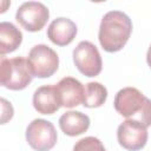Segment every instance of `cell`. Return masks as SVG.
Returning a JSON list of instances; mask_svg holds the SVG:
<instances>
[{"label":"cell","instance_id":"obj_1","mask_svg":"<svg viewBox=\"0 0 151 151\" xmlns=\"http://www.w3.org/2000/svg\"><path fill=\"white\" fill-rule=\"evenodd\" d=\"M131 33L132 21L129 15L120 11H110L100 21L98 39L104 51L113 53L126 45Z\"/></svg>","mask_w":151,"mask_h":151},{"label":"cell","instance_id":"obj_2","mask_svg":"<svg viewBox=\"0 0 151 151\" xmlns=\"http://www.w3.org/2000/svg\"><path fill=\"white\" fill-rule=\"evenodd\" d=\"M32 73L24 57L6 58L1 55L0 58V81L1 85L12 91L24 90L32 81Z\"/></svg>","mask_w":151,"mask_h":151},{"label":"cell","instance_id":"obj_3","mask_svg":"<svg viewBox=\"0 0 151 151\" xmlns=\"http://www.w3.org/2000/svg\"><path fill=\"white\" fill-rule=\"evenodd\" d=\"M27 63L33 77L48 78L57 72L59 67V57L57 52L47 45L38 44L31 48Z\"/></svg>","mask_w":151,"mask_h":151},{"label":"cell","instance_id":"obj_4","mask_svg":"<svg viewBox=\"0 0 151 151\" xmlns=\"http://www.w3.org/2000/svg\"><path fill=\"white\" fill-rule=\"evenodd\" d=\"M26 140L35 151H50L58 140L54 125L45 119L32 120L26 129Z\"/></svg>","mask_w":151,"mask_h":151},{"label":"cell","instance_id":"obj_5","mask_svg":"<svg viewBox=\"0 0 151 151\" xmlns=\"http://www.w3.org/2000/svg\"><path fill=\"white\" fill-rule=\"evenodd\" d=\"M73 63L78 71L86 77H96L101 72L103 60L94 44L84 40L73 50Z\"/></svg>","mask_w":151,"mask_h":151},{"label":"cell","instance_id":"obj_6","mask_svg":"<svg viewBox=\"0 0 151 151\" xmlns=\"http://www.w3.org/2000/svg\"><path fill=\"white\" fill-rule=\"evenodd\" d=\"M48 18V8L39 1H26L19 6L15 13V20L28 32H38L44 28Z\"/></svg>","mask_w":151,"mask_h":151},{"label":"cell","instance_id":"obj_7","mask_svg":"<svg viewBox=\"0 0 151 151\" xmlns=\"http://www.w3.org/2000/svg\"><path fill=\"white\" fill-rule=\"evenodd\" d=\"M146 100L147 97H145L138 88L124 87L117 92L113 106L120 116L127 119L131 118L137 120L145 106Z\"/></svg>","mask_w":151,"mask_h":151},{"label":"cell","instance_id":"obj_8","mask_svg":"<svg viewBox=\"0 0 151 151\" xmlns=\"http://www.w3.org/2000/svg\"><path fill=\"white\" fill-rule=\"evenodd\" d=\"M147 130L140 122L134 119L124 120L117 130V139L122 147L127 151H139L147 142Z\"/></svg>","mask_w":151,"mask_h":151},{"label":"cell","instance_id":"obj_9","mask_svg":"<svg viewBox=\"0 0 151 151\" xmlns=\"http://www.w3.org/2000/svg\"><path fill=\"white\" fill-rule=\"evenodd\" d=\"M60 106L63 107H76L84 99L85 86L73 77H65L55 84Z\"/></svg>","mask_w":151,"mask_h":151},{"label":"cell","instance_id":"obj_10","mask_svg":"<svg viewBox=\"0 0 151 151\" xmlns=\"http://www.w3.org/2000/svg\"><path fill=\"white\" fill-rule=\"evenodd\" d=\"M78 32L76 22L68 18L54 19L47 28V38L57 46H66L73 41Z\"/></svg>","mask_w":151,"mask_h":151},{"label":"cell","instance_id":"obj_11","mask_svg":"<svg viewBox=\"0 0 151 151\" xmlns=\"http://www.w3.org/2000/svg\"><path fill=\"white\" fill-rule=\"evenodd\" d=\"M33 106L41 114H53L61 106L55 85H44L38 87L33 94Z\"/></svg>","mask_w":151,"mask_h":151},{"label":"cell","instance_id":"obj_12","mask_svg":"<svg viewBox=\"0 0 151 151\" xmlns=\"http://www.w3.org/2000/svg\"><path fill=\"white\" fill-rule=\"evenodd\" d=\"M59 127L70 137L83 134L90 127V117L79 111H67L59 118Z\"/></svg>","mask_w":151,"mask_h":151},{"label":"cell","instance_id":"obj_13","mask_svg":"<svg viewBox=\"0 0 151 151\" xmlns=\"http://www.w3.org/2000/svg\"><path fill=\"white\" fill-rule=\"evenodd\" d=\"M22 41L20 29L8 21L0 22V54L5 55L15 51Z\"/></svg>","mask_w":151,"mask_h":151},{"label":"cell","instance_id":"obj_14","mask_svg":"<svg viewBox=\"0 0 151 151\" xmlns=\"http://www.w3.org/2000/svg\"><path fill=\"white\" fill-rule=\"evenodd\" d=\"M107 98L106 87L98 81H90L85 85L83 105L88 109L100 107Z\"/></svg>","mask_w":151,"mask_h":151},{"label":"cell","instance_id":"obj_15","mask_svg":"<svg viewBox=\"0 0 151 151\" xmlns=\"http://www.w3.org/2000/svg\"><path fill=\"white\" fill-rule=\"evenodd\" d=\"M73 151H106V149L98 138L90 136L79 139L73 146Z\"/></svg>","mask_w":151,"mask_h":151},{"label":"cell","instance_id":"obj_16","mask_svg":"<svg viewBox=\"0 0 151 151\" xmlns=\"http://www.w3.org/2000/svg\"><path fill=\"white\" fill-rule=\"evenodd\" d=\"M1 104H2V116H1V124H6L8 120L12 119L13 117V106L11 105L9 101H7L5 98H1Z\"/></svg>","mask_w":151,"mask_h":151},{"label":"cell","instance_id":"obj_17","mask_svg":"<svg viewBox=\"0 0 151 151\" xmlns=\"http://www.w3.org/2000/svg\"><path fill=\"white\" fill-rule=\"evenodd\" d=\"M146 61H147V65L151 68V45L149 46V50H147V53H146Z\"/></svg>","mask_w":151,"mask_h":151}]
</instances>
